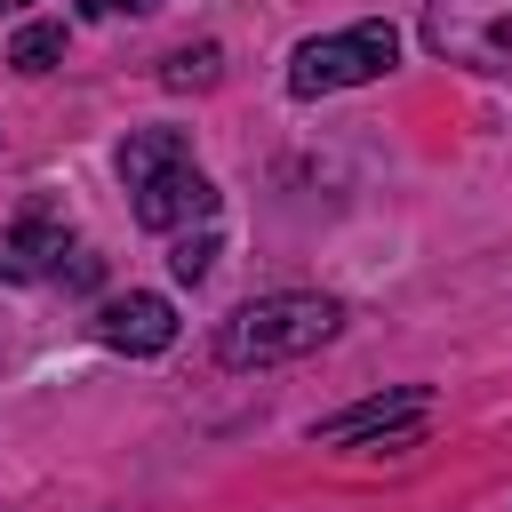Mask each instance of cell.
<instances>
[{
	"label": "cell",
	"instance_id": "cell-8",
	"mask_svg": "<svg viewBox=\"0 0 512 512\" xmlns=\"http://www.w3.org/2000/svg\"><path fill=\"white\" fill-rule=\"evenodd\" d=\"M176 160H192V136H184V128H136V136L120 144V184H144V176H160V168H176Z\"/></svg>",
	"mask_w": 512,
	"mask_h": 512
},
{
	"label": "cell",
	"instance_id": "cell-10",
	"mask_svg": "<svg viewBox=\"0 0 512 512\" xmlns=\"http://www.w3.org/2000/svg\"><path fill=\"white\" fill-rule=\"evenodd\" d=\"M56 56H64V24H24L8 40V64L16 72H56Z\"/></svg>",
	"mask_w": 512,
	"mask_h": 512
},
{
	"label": "cell",
	"instance_id": "cell-7",
	"mask_svg": "<svg viewBox=\"0 0 512 512\" xmlns=\"http://www.w3.org/2000/svg\"><path fill=\"white\" fill-rule=\"evenodd\" d=\"M56 264H64V216L56 208H24L0 232V280H40Z\"/></svg>",
	"mask_w": 512,
	"mask_h": 512
},
{
	"label": "cell",
	"instance_id": "cell-2",
	"mask_svg": "<svg viewBox=\"0 0 512 512\" xmlns=\"http://www.w3.org/2000/svg\"><path fill=\"white\" fill-rule=\"evenodd\" d=\"M392 64H400V32H392L384 16H368V24H344V32L304 40V48L288 56V88H296V96H336V88L384 80Z\"/></svg>",
	"mask_w": 512,
	"mask_h": 512
},
{
	"label": "cell",
	"instance_id": "cell-12",
	"mask_svg": "<svg viewBox=\"0 0 512 512\" xmlns=\"http://www.w3.org/2000/svg\"><path fill=\"white\" fill-rule=\"evenodd\" d=\"M56 272H64L72 288H96V256H72V264H56Z\"/></svg>",
	"mask_w": 512,
	"mask_h": 512
},
{
	"label": "cell",
	"instance_id": "cell-4",
	"mask_svg": "<svg viewBox=\"0 0 512 512\" xmlns=\"http://www.w3.org/2000/svg\"><path fill=\"white\" fill-rule=\"evenodd\" d=\"M128 192H136V224H144V232L216 224V184H208L192 160H176V168H160V176H144V184H128Z\"/></svg>",
	"mask_w": 512,
	"mask_h": 512
},
{
	"label": "cell",
	"instance_id": "cell-1",
	"mask_svg": "<svg viewBox=\"0 0 512 512\" xmlns=\"http://www.w3.org/2000/svg\"><path fill=\"white\" fill-rule=\"evenodd\" d=\"M336 328H344V304H336V296L280 288V296H256V304H240V312L216 328V360H224V368L296 360V352H320Z\"/></svg>",
	"mask_w": 512,
	"mask_h": 512
},
{
	"label": "cell",
	"instance_id": "cell-3",
	"mask_svg": "<svg viewBox=\"0 0 512 512\" xmlns=\"http://www.w3.org/2000/svg\"><path fill=\"white\" fill-rule=\"evenodd\" d=\"M424 48L464 72H512V0H424Z\"/></svg>",
	"mask_w": 512,
	"mask_h": 512
},
{
	"label": "cell",
	"instance_id": "cell-11",
	"mask_svg": "<svg viewBox=\"0 0 512 512\" xmlns=\"http://www.w3.org/2000/svg\"><path fill=\"white\" fill-rule=\"evenodd\" d=\"M208 264H216V224H200V232H184V240L168 248V272H176V280H208Z\"/></svg>",
	"mask_w": 512,
	"mask_h": 512
},
{
	"label": "cell",
	"instance_id": "cell-5",
	"mask_svg": "<svg viewBox=\"0 0 512 512\" xmlns=\"http://www.w3.org/2000/svg\"><path fill=\"white\" fill-rule=\"evenodd\" d=\"M96 344H112V352H128V360H152V352L176 344V304L152 296V288H128V296L96 304Z\"/></svg>",
	"mask_w": 512,
	"mask_h": 512
},
{
	"label": "cell",
	"instance_id": "cell-13",
	"mask_svg": "<svg viewBox=\"0 0 512 512\" xmlns=\"http://www.w3.org/2000/svg\"><path fill=\"white\" fill-rule=\"evenodd\" d=\"M96 16H144V8H160V0H88Z\"/></svg>",
	"mask_w": 512,
	"mask_h": 512
},
{
	"label": "cell",
	"instance_id": "cell-9",
	"mask_svg": "<svg viewBox=\"0 0 512 512\" xmlns=\"http://www.w3.org/2000/svg\"><path fill=\"white\" fill-rule=\"evenodd\" d=\"M216 72H224V48H216V40H192V48H176V56L160 64L168 88H216Z\"/></svg>",
	"mask_w": 512,
	"mask_h": 512
},
{
	"label": "cell",
	"instance_id": "cell-14",
	"mask_svg": "<svg viewBox=\"0 0 512 512\" xmlns=\"http://www.w3.org/2000/svg\"><path fill=\"white\" fill-rule=\"evenodd\" d=\"M0 8H24V0H0Z\"/></svg>",
	"mask_w": 512,
	"mask_h": 512
},
{
	"label": "cell",
	"instance_id": "cell-6",
	"mask_svg": "<svg viewBox=\"0 0 512 512\" xmlns=\"http://www.w3.org/2000/svg\"><path fill=\"white\" fill-rule=\"evenodd\" d=\"M408 416H432V392H424V384L368 392V400H352L344 416H320L312 440H328V448H360V440H376V432H392V424H408Z\"/></svg>",
	"mask_w": 512,
	"mask_h": 512
}]
</instances>
